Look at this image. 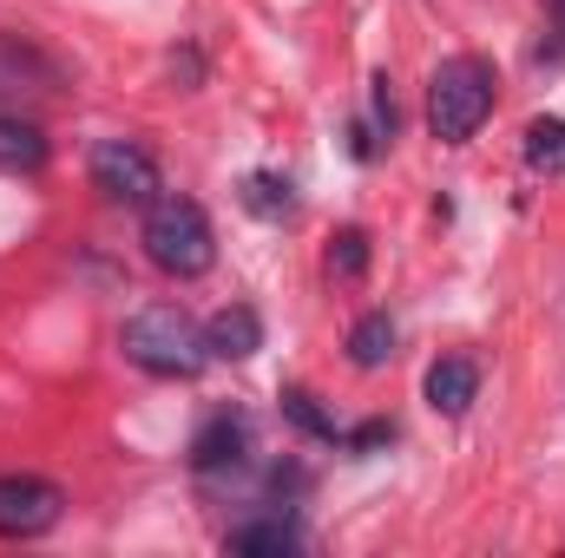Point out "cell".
I'll use <instances>...</instances> for the list:
<instances>
[{
  "instance_id": "cell-1",
  "label": "cell",
  "mask_w": 565,
  "mask_h": 558,
  "mask_svg": "<svg viewBox=\"0 0 565 558\" xmlns=\"http://www.w3.org/2000/svg\"><path fill=\"white\" fill-rule=\"evenodd\" d=\"M119 348H126V362H139L145 375H158V382H191L211 362L204 329L178 302H145V309H132L126 329H119Z\"/></svg>"
},
{
  "instance_id": "cell-2",
  "label": "cell",
  "mask_w": 565,
  "mask_h": 558,
  "mask_svg": "<svg viewBox=\"0 0 565 558\" xmlns=\"http://www.w3.org/2000/svg\"><path fill=\"white\" fill-rule=\"evenodd\" d=\"M145 257L178 282L204 277L217 264V230H211L204 204L198 197H178V191L171 197H151L145 204Z\"/></svg>"
},
{
  "instance_id": "cell-3",
  "label": "cell",
  "mask_w": 565,
  "mask_h": 558,
  "mask_svg": "<svg viewBox=\"0 0 565 558\" xmlns=\"http://www.w3.org/2000/svg\"><path fill=\"white\" fill-rule=\"evenodd\" d=\"M493 86L500 79H493L487 60H473V53L440 60L434 79H427V132L440 144H467L487 126V112H493Z\"/></svg>"
},
{
  "instance_id": "cell-4",
  "label": "cell",
  "mask_w": 565,
  "mask_h": 558,
  "mask_svg": "<svg viewBox=\"0 0 565 558\" xmlns=\"http://www.w3.org/2000/svg\"><path fill=\"white\" fill-rule=\"evenodd\" d=\"M93 191L106 204H126V211H145L158 197V164L151 151L132 139H99L93 144Z\"/></svg>"
},
{
  "instance_id": "cell-5",
  "label": "cell",
  "mask_w": 565,
  "mask_h": 558,
  "mask_svg": "<svg viewBox=\"0 0 565 558\" xmlns=\"http://www.w3.org/2000/svg\"><path fill=\"white\" fill-rule=\"evenodd\" d=\"M66 513V493L40 473H0V539H40Z\"/></svg>"
},
{
  "instance_id": "cell-6",
  "label": "cell",
  "mask_w": 565,
  "mask_h": 558,
  "mask_svg": "<svg viewBox=\"0 0 565 558\" xmlns=\"http://www.w3.org/2000/svg\"><path fill=\"white\" fill-rule=\"evenodd\" d=\"M473 395H480V362H467V355H440L434 368H427V408L447 420H460L473 408Z\"/></svg>"
},
{
  "instance_id": "cell-7",
  "label": "cell",
  "mask_w": 565,
  "mask_h": 558,
  "mask_svg": "<svg viewBox=\"0 0 565 558\" xmlns=\"http://www.w3.org/2000/svg\"><path fill=\"white\" fill-rule=\"evenodd\" d=\"M204 348H211L217 362H250V355L264 348V322H257V309H244V302L217 309V315L204 322Z\"/></svg>"
},
{
  "instance_id": "cell-8",
  "label": "cell",
  "mask_w": 565,
  "mask_h": 558,
  "mask_svg": "<svg viewBox=\"0 0 565 558\" xmlns=\"http://www.w3.org/2000/svg\"><path fill=\"white\" fill-rule=\"evenodd\" d=\"M244 460V415H211L198 427V440H191V466L198 473H224V466H237Z\"/></svg>"
},
{
  "instance_id": "cell-9",
  "label": "cell",
  "mask_w": 565,
  "mask_h": 558,
  "mask_svg": "<svg viewBox=\"0 0 565 558\" xmlns=\"http://www.w3.org/2000/svg\"><path fill=\"white\" fill-rule=\"evenodd\" d=\"M302 546V533L289 526V519H250V526H231V539H224V552H237V558H250V552H296Z\"/></svg>"
},
{
  "instance_id": "cell-10",
  "label": "cell",
  "mask_w": 565,
  "mask_h": 558,
  "mask_svg": "<svg viewBox=\"0 0 565 558\" xmlns=\"http://www.w3.org/2000/svg\"><path fill=\"white\" fill-rule=\"evenodd\" d=\"M395 355V322H388V309H369L355 329H349V362L355 368H382Z\"/></svg>"
},
{
  "instance_id": "cell-11",
  "label": "cell",
  "mask_w": 565,
  "mask_h": 558,
  "mask_svg": "<svg viewBox=\"0 0 565 558\" xmlns=\"http://www.w3.org/2000/svg\"><path fill=\"white\" fill-rule=\"evenodd\" d=\"M46 164V139L26 119H0V171H40Z\"/></svg>"
},
{
  "instance_id": "cell-12",
  "label": "cell",
  "mask_w": 565,
  "mask_h": 558,
  "mask_svg": "<svg viewBox=\"0 0 565 558\" xmlns=\"http://www.w3.org/2000/svg\"><path fill=\"white\" fill-rule=\"evenodd\" d=\"M526 164L533 171H565V119H533L526 126Z\"/></svg>"
},
{
  "instance_id": "cell-13",
  "label": "cell",
  "mask_w": 565,
  "mask_h": 558,
  "mask_svg": "<svg viewBox=\"0 0 565 558\" xmlns=\"http://www.w3.org/2000/svg\"><path fill=\"white\" fill-rule=\"evenodd\" d=\"M244 204H250L257 217H289V211H296V197H289V178L250 171V178H244Z\"/></svg>"
},
{
  "instance_id": "cell-14",
  "label": "cell",
  "mask_w": 565,
  "mask_h": 558,
  "mask_svg": "<svg viewBox=\"0 0 565 558\" xmlns=\"http://www.w3.org/2000/svg\"><path fill=\"white\" fill-rule=\"evenodd\" d=\"M362 270H369V230H342V237L329 244V277L355 282Z\"/></svg>"
},
{
  "instance_id": "cell-15",
  "label": "cell",
  "mask_w": 565,
  "mask_h": 558,
  "mask_svg": "<svg viewBox=\"0 0 565 558\" xmlns=\"http://www.w3.org/2000/svg\"><path fill=\"white\" fill-rule=\"evenodd\" d=\"M282 415L296 420L302 433H316V440H335V420L316 408V395H302V388H282Z\"/></svg>"
},
{
  "instance_id": "cell-16",
  "label": "cell",
  "mask_w": 565,
  "mask_h": 558,
  "mask_svg": "<svg viewBox=\"0 0 565 558\" xmlns=\"http://www.w3.org/2000/svg\"><path fill=\"white\" fill-rule=\"evenodd\" d=\"M395 119H402V112H395V93H388V73H382V79H375V132H382V139H395Z\"/></svg>"
},
{
  "instance_id": "cell-17",
  "label": "cell",
  "mask_w": 565,
  "mask_h": 558,
  "mask_svg": "<svg viewBox=\"0 0 565 558\" xmlns=\"http://www.w3.org/2000/svg\"><path fill=\"white\" fill-rule=\"evenodd\" d=\"M382 440H395V427H388V420H369V427H355V433H349V447H382Z\"/></svg>"
},
{
  "instance_id": "cell-18",
  "label": "cell",
  "mask_w": 565,
  "mask_h": 558,
  "mask_svg": "<svg viewBox=\"0 0 565 558\" xmlns=\"http://www.w3.org/2000/svg\"><path fill=\"white\" fill-rule=\"evenodd\" d=\"M540 7L553 13V26H559V33H565V0H540Z\"/></svg>"
}]
</instances>
